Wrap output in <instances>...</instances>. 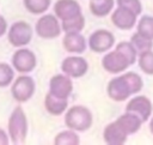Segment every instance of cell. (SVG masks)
Wrapping results in <instances>:
<instances>
[{"instance_id": "obj_1", "label": "cell", "mask_w": 153, "mask_h": 145, "mask_svg": "<svg viewBox=\"0 0 153 145\" xmlns=\"http://www.w3.org/2000/svg\"><path fill=\"white\" fill-rule=\"evenodd\" d=\"M142 78L137 73L127 72L112 78L106 86V92L112 101L123 102L128 99L129 96L140 92L142 90Z\"/></svg>"}, {"instance_id": "obj_18", "label": "cell", "mask_w": 153, "mask_h": 145, "mask_svg": "<svg viewBox=\"0 0 153 145\" xmlns=\"http://www.w3.org/2000/svg\"><path fill=\"white\" fill-rule=\"evenodd\" d=\"M67 105H68V99L56 97L50 92H48L45 95L44 107H45V109H47V111L49 114H51V115H61L62 113L66 111Z\"/></svg>"}, {"instance_id": "obj_14", "label": "cell", "mask_w": 153, "mask_h": 145, "mask_svg": "<svg viewBox=\"0 0 153 145\" xmlns=\"http://www.w3.org/2000/svg\"><path fill=\"white\" fill-rule=\"evenodd\" d=\"M54 12L59 19L66 20L80 14L81 8L76 0H57L54 6Z\"/></svg>"}, {"instance_id": "obj_26", "label": "cell", "mask_w": 153, "mask_h": 145, "mask_svg": "<svg viewBox=\"0 0 153 145\" xmlns=\"http://www.w3.org/2000/svg\"><path fill=\"white\" fill-rule=\"evenodd\" d=\"M13 78V68L6 62H0V87H6L10 84H12Z\"/></svg>"}, {"instance_id": "obj_29", "label": "cell", "mask_w": 153, "mask_h": 145, "mask_svg": "<svg viewBox=\"0 0 153 145\" xmlns=\"http://www.w3.org/2000/svg\"><path fill=\"white\" fill-rule=\"evenodd\" d=\"M10 143V135L0 128V145H7Z\"/></svg>"}, {"instance_id": "obj_27", "label": "cell", "mask_w": 153, "mask_h": 145, "mask_svg": "<svg viewBox=\"0 0 153 145\" xmlns=\"http://www.w3.org/2000/svg\"><path fill=\"white\" fill-rule=\"evenodd\" d=\"M116 49H118L120 52H122L129 59V61L131 62V65L135 64L136 58H137V50H136V48L134 47V44L131 42H127V41L120 42L116 46Z\"/></svg>"}, {"instance_id": "obj_8", "label": "cell", "mask_w": 153, "mask_h": 145, "mask_svg": "<svg viewBox=\"0 0 153 145\" xmlns=\"http://www.w3.org/2000/svg\"><path fill=\"white\" fill-rule=\"evenodd\" d=\"M115 44V36L105 29L96 30L88 38V47L94 53H105Z\"/></svg>"}, {"instance_id": "obj_23", "label": "cell", "mask_w": 153, "mask_h": 145, "mask_svg": "<svg viewBox=\"0 0 153 145\" xmlns=\"http://www.w3.org/2000/svg\"><path fill=\"white\" fill-rule=\"evenodd\" d=\"M50 2L51 0H24V6L32 14H42L49 8Z\"/></svg>"}, {"instance_id": "obj_5", "label": "cell", "mask_w": 153, "mask_h": 145, "mask_svg": "<svg viewBox=\"0 0 153 145\" xmlns=\"http://www.w3.org/2000/svg\"><path fill=\"white\" fill-rule=\"evenodd\" d=\"M131 65V62L129 61V59L118 49L115 48V50L106 53L103 59H102V66L103 68L111 73V74H118L124 72L129 66Z\"/></svg>"}, {"instance_id": "obj_21", "label": "cell", "mask_w": 153, "mask_h": 145, "mask_svg": "<svg viewBox=\"0 0 153 145\" xmlns=\"http://www.w3.org/2000/svg\"><path fill=\"white\" fill-rule=\"evenodd\" d=\"M136 32L153 41V16H142L137 22Z\"/></svg>"}, {"instance_id": "obj_10", "label": "cell", "mask_w": 153, "mask_h": 145, "mask_svg": "<svg viewBox=\"0 0 153 145\" xmlns=\"http://www.w3.org/2000/svg\"><path fill=\"white\" fill-rule=\"evenodd\" d=\"M88 64L86 59L78 55L67 56L61 64V71L71 78H80L86 74Z\"/></svg>"}, {"instance_id": "obj_4", "label": "cell", "mask_w": 153, "mask_h": 145, "mask_svg": "<svg viewBox=\"0 0 153 145\" xmlns=\"http://www.w3.org/2000/svg\"><path fill=\"white\" fill-rule=\"evenodd\" d=\"M7 38L11 46L18 47V48L24 47L29 44L32 38V29L30 24L26 22H23V20L16 22L10 26Z\"/></svg>"}, {"instance_id": "obj_20", "label": "cell", "mask_w": 153, "mask_h": 145, "mask_svg": "<svg viewBox=\"0 0 153 145\" xmlns=\"http://www.w3.org/2000/svg\"><path fill=\"white\" fill-rule=\"evenodd\" d=\"M61 26L62 31L65 32H80L85 26V17L82 16V13H80L75 17L62 20Z\"/></svg>"}, {"instance_id": "obj_30", "label": "cell", "mask_w": 153, "mask_h": 145, "mask_svg": "<svg viewBox=\"0 0 153 145\" xmlns=\"http://www.w3.org/2000/svg\"><path fill=\"white\" fill-rule=\"evenodd\" d=\"M6 31H7V22L2 16H0V37L5 35Z\"/></svg>"}, {"instance_id": "obj_24", "label": "cell", "mask_w": 153, "mask_h": 145, "mask_svg": "<svg viewBox=\"0 0 153 145\" xmlns=\"http://www.w3.org/2000/svg\"><path fill=\"white\" fill-rule=\"evenodd\" d=\"M139 67L143 73L148 75H153V52L152 49L139 54Z\"/></svg>"}, {"instance_id": "obj_22", "label": "cell", "mask_w": 153, "mask_h": 145, "mask_svg": "<svg viewBox=\"0 0 153 145\" xmlns=\"http://www.w3.org/2000/svg\"><path fill=\"white\" fill-rule=\"evenodd\" d=\"M79 143H80V138L73 129L62 131L54 139L55 145H78Z\"/></svg>"}, {"instance_id": "obj_15", "label": "cell", "mask_w": 153, "mask_h": 145, "mask_svg": "<svg viewBox=\"0 0 153 145\" xmlns=\"http://www.w3.org/2000/svg\"><path fill=\"white\" fill-rule=\"evenodd\" d=\"M103 138L105 144L108 145H122L127 141L128 134L123 131L117 121H114L106 125V127L104 128Z\"/></svg>"}, {"instance_id": "obj_6", "label": "cell", "mask_w": 153, "mask_h": 145, "mask_svg": "<svg viewBox=\"0 0 153 145\" xmlns=\"http://www.w3.org/2000/svg\"><path fill=\"white\" fill-rule=\"evenodd\" d=\"M35 89H36V85L33 79L30 75L23 74V75H19L12 84L11 93L17 102L24 103L32 97Z\"/></svg>"}, {"instance_id": "obj_31", "label": "cell", "mask_w": 153, "mask_h": 145, "mask_svg": "<svg viewBox=\"0 0 153 145\" xmlns=\"http://www.w3.org/2000/svg\"><path fill=\"white\" fill-rule=\"evenodd\" d=\"M149 131H151V133L153 134V117H152L151 121H149Z\"/></svg>"}, {"instance_id": "obj_16", "label": "cell", "mask_w": 153, "mask_h": 145, "mask_svg": "<svg viewBox=\"0 0 153 145\" xmlns=\"http://www.w3.org/2000/svg\"><path fill=\"white\" fill-rule=\"evenodd\" d=\"M63 48L68 53L82 54L86 50V40L80 32H66L62 40Z\"/></svg>"}, {"instance_id": "obj_25", "label": "cell", "mask_w": 153, "mask_h": 145, "mask_svg": "<svg viewBox=\"0 0 153 145\" xmlns=\"http://www.w3.org/2000/svg\"><path fill=\"white\" fill-rule=\"evenodd\" d=\"M130 42L134 44V47L136 48V50H137L139 54L142 53V52H146V50H151L153 48V41L149 40V38H147V37H143L139 32H135L131 36Z\"/></svg>"}, {"instance_id": "obj_13", "label": "cell", "mask_w": 153, "mask_h": 145, "mask_svg": "<svg viewBox=\"0 0 153 145\" xmlns=\"http://www.w3.org/2000/svg\"><path fill=\"white\" fill-rule=\"evenodd\" d=\"M136 19H137V14L121 6H118L111 14L112 24L121 30H130L133 26H135Z\"/></svg>"}, {"instance_id": "obj_2", "label": "cell", "mask_w": 153, "mask_h": 145, "mask_svg": "<svg viewBox=\"0 0 153 145\" xmlns=\"http://www.w3.org/2000/svg\"><path fill=\"white\" fill-rule=\"evenodd\" d=\"M92 113L84 105L71 107L65 115V123L69 129L75 132H85L92 126Z\"/></svg>"}, {"instance_id": "obj_9", "label": "cell", "mask_w": 153, "mask_h": 145, "mask_svg": "<svg viewBox=\"0 0 153 145\" xmlns=\"http://www.w3.org/2000/svg\"><path fill=\"white\" fill-rule=\"evenodd\" d=\"M36 55L27 48H19L12 56V65L19 73H30L36 67Z\"/></svg>"}, {"instance_id": "obj_11", "label": "cell", "mask_w": 153, "mask_h": 145, "mask_svg": "<svg viewBox=\"0 0 153 145\" xmlns=\"http://www.w3.org/2000/svg\"><path fill=\"white\" fill-rule=\"evenodd\" d=\"M73 91V83L67 74H55L49 81V92L56 97L68 99Z\"/></svg>"}, {"instance_id": "obj_28", "label": "cell", "mask_w": 153, "mask_h": 145, "mask_svg": "<svg viewBox=\"0 0 153 145\" xmlns=\"http://www.w3.org/2000/svg\"><path fill=\"white\" fill-rule=\"evenodd\" d=\"M116 4H117V6L126 7L130 11H133L137 16L142 12V6H141L140 0H116Z\"/></svg>"}, {"instance_id": "obj_17", "label": "cell", "mask_w": 153, "mask_h": 145, "mask_svg": "<svg viewBox=\"0 0 153 145\" xmlns=\"http://www.w3.org/2000/svg\"><path fill=\"white\" fill-rule=\"evenodd\" d=\"M116 121L120 123V126L123 128V131L128 135L136 133L141 128V125L143 122L136 114L129 113V111H126L124 114H122L121 116H118Z\"/></svg>"}, {"instance_id": "obj_3", "label": "cell", "mask_w": 153, "mask_h": 145, "mask_svg": "<svg viewBox=\"0 0 153 145\" xmlns=\"http://www.w3.org/2000/svg\"><path fill=\"white\" fill-rule=\"evenodd\" d=\"M8 135L13 144H23L27 135V119L20 105L16 107L8 119Z\"/></svg>"}, {"instance_id": "obj_7", "label": "cell", "mask_w": 153, "mask_h": 145, "mask_svg": "<svg viewBox=\"0 0 153 145\" xmlns=\"http://www.w3.org/2000/svg\"><path fill=\"white\" fill-rule=\"evenodd\" d=\"M62 31L59 18L53 14H43L36 22V32L42 38H55Z\"/></svg>"}, {"instance_id": "obj_19", "label": "cell", "mask_w": 153, "mask_h": 145, "mask_svg": "<svg viewBox=\"0 0 153 145\" xmlns=\"http://www.w3.org/2000/svg\"><path fill=\"white\" fill-rule=\"evenodd\" d=\"M115 0H90V11L96 17H105L114 8Z\"/></svg>"}, {"instance_id": "obj_12", "label": "cell", "mask_w": 153, "mask_h": 145, "mask_svg": "<svg viewBox=\"0 0 153 145\" xmlns=\"http://www.w3.org/2000/svg\"><path fill=\"white\" fill-rule=\"evenodd\" d=\"M152 109H153V107H152L149 98L143 95L133 97L126 105V111L136 114L143 122H146L148 120V117L151 116Z\"/></svg>"}]
</instances>
